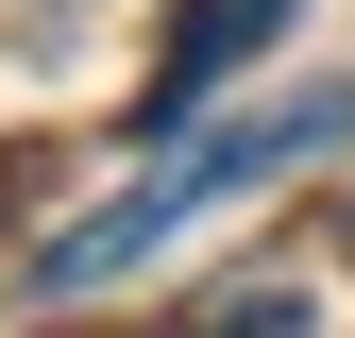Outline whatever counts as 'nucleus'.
<instances>
[{
	"label": "nucleus",
	"mask_w": 355,
	"mask_h": 338,
	"mask_svg": "<svg viewBox=\"0 0 355 338\" xmlns=\"http://www.w3.org/2000/svg\"><path fill=\"white\" fill-rule=\"evenodd\" d=\"M322 136H355V84H304V102H271V118H187V136H153V169H119L102 203H85V220L34 254V305H85V287H119L136 271V254H169L187 220H220V203L237 186H271V169H304Z\"/></svg>",
	"instance_id": "f257e3e1"
},
{
	"label": "nucleus",
	"mask_w": 355,
	"mask_h": 338,
	"mask_svg": "<svg viewBox=\"0 0 355 338\" xmlns=\"http://www.w3.org/2000/svg\"><path fill=\"white\" fill-rule=\"evenodd\" d=\"M271 34H288V0H187V34H169V68H153V136H187V102L237 51H271Z\"/></svg>",
	"instance_id": "f03ea898"
}]
</instances>
